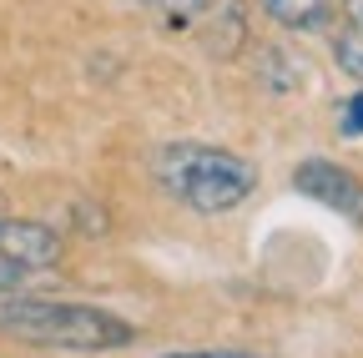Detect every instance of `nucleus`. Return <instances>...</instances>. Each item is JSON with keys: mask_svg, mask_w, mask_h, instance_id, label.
<instances>
[{"mask_svg": "<svg viewBox=\"0 0 363 358\" xmlns=\"http://www.w3.org/2000/svg\"><path fill=\"white\" fill-rule=\"evenodd\" d=\"M0 333H16L35 348H76V353H106L136 338V328L106 308L21 298V293H0Z\"/></svg>", "mask_w": 363, "mask_h": 358, "instance_id": "f257e3e1", "label": "nucleus"}, {"mask_svg": "<svg viewBox=\"0 0 363 358\" xmlns=\"http://www.w3.org/2000/svg\"><path fill=\"white\" fill-rule=\"evenodd\" d=\"M157 182L167 197H177L182 207H192L202 217L233 212L252 197L257 187V167L227 147H207V142H172L157 157Z\"/></svg>", "mask_w": 363, "mask_h": 358, "instance_id": "f03ea898", "label": "nucleus"}, {"mask_svg": "<svg viewBox=\"0 0 363 358\" xmlns=\"http://www.w3.org/2000/svg\"><path fill=\"white\" fill-rule=\"evenodd\" d=\"M293 187L318 202V207H328V212H343L348 222H358L363 228V177L348 172L343 162H328V157H303L293 167Z\"/></svg>", "mask_w": 363, "mask_h": 358, "instance_id": "7ed1b4c3", "label": "nucleus"}, {"mask_svg": "<svg viewBox=\"0 0 363 358\" xmlns=\"http://www.w3.org/2000/svg\"><path fill=\"white\" fill-rule=\"evenodd\" d=\"M0 252L30 273V267H56L61 252H66V242H61L56 228H45V222H30V217H0Z\"/></svg>", "mask_w": 363, "mask_h": 358, "instance_id": "20e7f679", "label": "nucleus"}, {"mask_svg": "<svg viewBox=\"0 0 363 358\" xmlns=\"http://www.w3.org/2000/svg\"><path fill=\"white\" fill-rule=\"evenodd\" d=\"M338 30H333V61L343 76L363 86V0H338Z\"/></svg>", "mask_w": 363, "mask_h": 358, "instance_id": "39448f33", "label": "nucleus"}, {"mask_svg": "<svg viewBox=\"0 0 363 358\" xmlns=\"http://www.w3.org/2000/svg\"><path fill=\"white\" fill-rule=\"evenodd\" d=\"M257 11L283 30H323L333 26L338 0H257Z\"/></svg>", "mask_w": 363, "mask_h": 358, "instance_id": "423d86ee", "label": "nucleus"}, {"mask_svg": "<svg viewBox=\"0 0 363 358\" xmlns=\"http://www.w3.org/2000/svg\"><path fill=\"white\" fill-rule=\"evenodd\" d=\"M202 21H207V40H202V46L212 56H238L242 51L247 26H242V11L233 6V0H212V6L202 11Z\"/></svg>", "mask_w": 363, "mask_h": 358, "instance_id": "0eeeda50", "label": "nucleus"}, {"mask_svg": "<svg viewBox=\"0 0 363 358\" xmlns=\"http://www.w3.org/2000/svg\"><path fill=\"white\" fill-rule=\"evenodd\" d=\"M142 6H147L152 16H162L167 26H177V30H182V26H197V21H202V11L212 6V0H142Z\"/></svg>", "mask_w": 363, "mask_h": 358, "instance_id": "6e6552de", "label": "nucleus"}, {"mask_svg": "<svg viewBox=\"0 0 363 358\" xmlns=\"http://www.w3.org/2000/svg\"><path fill=\"white\" fill-rule=\"evenodd\" d=\"M343 137H363V86L343 101Z\"/></svg>", "mask_w": 363, "mask_h": 358, "instance_id": "1a4fd4ad", "label": "nucleus"}, {"mask_svg": "<svg viewBox=\"0 0 363 358\" xmlns=\"http://www.w3.org/2000/svg\"><path fill=\"white\" fill-rule=\"evenodd\" d=\"M21 288H26V267L0 252V293H21Z\"/></svg>", "mask_w": 363, "mask_h": 358, "instance_id": "9d476101", "label": "nucleus"}]
</instances>
